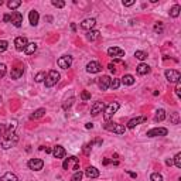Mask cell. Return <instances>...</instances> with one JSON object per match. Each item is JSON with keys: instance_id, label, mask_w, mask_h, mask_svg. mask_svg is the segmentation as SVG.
I'll return each instance as SVG.
<instances>
[{"instance_id": "49", "label": "cell", "mask_w": 181, "mask_h": 181, "mask_svg": "<svg viewBox=\"0 0 181 181\" xmlns=\"http://www.w3.org/2000/svg\"><path fill=\"white\" fill-rule=\"evenodd\" d=\"M108 68L112 71V72H115V65H113V64H109V66H108Z\"/></svg>"}, {"instance_id": "45", "label": "cell", "mask_w": 181, "mask_h": 181, "mask_svg": "<svg viewBox=\"0 0 181 181\" xmlns=\"http://www.w3.org/2000/svg\"><path fill=\"white\" fill-rule=\"evenodd\" d=\"M173 123H174V125H177V123H178V113H177V112H174V113H173Z\"/></svg>"}, {"instance_id": "10", "label": "cell", "mask_w": 181, "mask_h": 181, "mask_svg": "<svg viewBox=\"0 0 181 181\" xmlns=\"http://www.w3.org/2000/svg\"><path fill=\"white\" fill-rule=\"evenodd\" d=\"M10 23L14 27H21V24H23V14L18 13V11H13V13H11Z\"/></svg>"}, {"instance_id": "12", "label": "cell", "mask_w": 181, "mask_h": 181, "mask_svg": "<svg viewBox=\"0 0 181 181\" xmlns=\"http://www.w3.org/2000/svg\"><path fill=\"white\" fill-rule=\"evenodd\" d=\"M86 71L89 74H98L102 71V65L99 62H96V61H90L86 65Z\"/></svg>"}, {"instance_id": "9", "label": "cell", "mask_w": 181, "mask_h": 181, "mask_svg": "<svg viewBox=\"0 0 181 181\" xmlns=\"http://www.w3.org/2000/svg\"><path fill=\"white\" fill-rule=\"evenodd\" d=\"M108 55L112 57V58H115V59H119L120 57L125 55V51H123L122 48H119V47H111V48L108 50Z\"/></svg>"}, {"instance_id": "47", "label": "cell", "mask_w": 181, "mask_h": 181, "mask_svg": "<svg viewBox=\"0 0 181 181\" xmlns=\"http://www.w3.org/2000/svg\"><path fill=\"white\" fill-rule=\"evenodd\" d=\"M10 20H11V14H4V17H3L4 23H10Z\"/></svg>"}, {"instance_id": "23", "label": "cell", "mask_w": 181, "mask_h": 181, "mask_svg": "<svg viewBox=\"0 0 181 181\" xmlns=\"http://www.w3.org/2000/svg\"><path fill=\"white\" fill-rule=\"evenodd\" d=\"M136 70H137V74H139V75H146V74L150 72V66L147 65V64H140Z\"/></svg>"}, {"instance_id": "15", "label": "cell", "mask_w": 181, "mask_h": 181, "mask_svg": "<svg viewBox=\"0 0 181 181\" xmlns=\"http://www.w3.org/2000/svg\"><path fill=\"white\" fill-rule=\"evenodd\" d=\"M95 24H96V20H95V18H85V20L81 23V27L84 28V30L90 31V30L95 27Z\"/></svg>"}, {"instance_id": "53", "label": "cell", "mask_w": 181, "mask_h": 181, "mask_svg": "<svg viewBox=\"0 0 181 181\" xmlns=\"http://www.w3.org/2000/svg\"><path fill=\"white\" fill-rule=\"evenodd\" d=\"M0 102H2V96H0Z\"/></svg>"}, {"instance_id": "42", "label": "cell", "mask_w": 181, "mask_h": 181, "mask_svg": "<svg viewBox=\"0 0 181 181\" xmlns=\"http://www.w3.org/2000/svg\"><path fill=\"white\" fill-rule=\"evenodd\" d=\"M181 84H180V81H178L177 84H175V95H177V96H181Z\"/></svg>"}, {"instance_id": "48", "label": "cell", "mask_w": 181, "mask_h": 181, "mask_svg": "<svg viewBox=\"0 0 181 181\" xmlns=\"http://www.w3.org/2000/svg\"><path fill=\"white\" fill-rule=\"evenodd\" d=\"M136 2L135 0H129V2H123V6H126V7H130V6H133Z\"/></svg>"}, {"instance_id": "36", "label": "cell", "mask_w": 181, "mask_h": 181, "mask_svg": "<svg viewBox=\"0 0 181 181\" xmlns=\"http://www.w3.org/2000/svg\"><path fill=\"white\" fill-rule=\"evenodd\" d=\"M150 180L151 181H163V175L160 173H153V174L150 175Z\"/></svg>"}, {"instance_id": "11", "label": "cell", "mask_w": 181, "mask_h": 181, "mask_svg": "<svg viewBox=\"0 0 181 181\" xmlns=\"http://www.w3.org/2000/svg\"><path fill=\"white\" fill-rule=\"evenodd\" d=\"M71 64H72V57H70V55H64L58 59V66L59 68H62V70L70 68Z\"/></svg>"}, {"instance_id": "5", "label": "cell", "mask_w": 181, "mask_h": 181, "mask_svg": "<svg viewBox=\"0 0 181 181\" xmlns=\"http://www.w3.org/2000/svg\"><path fill=\"white\" fill-rule=\"evenodd\" d=\"M59 81V74L57 72V71H50L48 72V75H47V77H45V86L47 88H52L54 86V85H57V82H58Z\"/></svg>"}, {"instance_id": "17", "label": "cell", "mask_w": 181, "mask_h": 181, "mask_svg": "<svg viewBox=\"0 0 181 181\" xmlns=\"http://www.w3.org/2000/svg\"><path fill=\"white\" fill-rule=\"evenodd\" d=\"M65 154H66V151L62 146H55L52 149V156L55 157V159H64Z\"/></svg>"}, {"instance_id": "18", "label": "cell", "mask_w": 181, "mask_h": 181, "mask_svg": "<svg viewBox=\"0 0 181 181\" xmlns=\"http://www.w3.org/2000/svg\"><path fill=\"white\" fill-rule=\"evenodd\" d=\"M146 122V118L144 116H137V118H133L132 120H129V123H127V127L129 129H135L137 125H140V123Z\"/></svg>"}, {"instance_id": "1", "label": "cell", "mask_w": 181, "mask_h": 181, "mask_svg": "<svg viewBox=\"0 0 181 181\" xmlns=\"http://www.w3.org/2000/svg\"><path fill=\"white\" fill-rule=\"evenodd\" d=\"M17 142H18L17 133L14 132V130H9V132L0 139V146H2V149L7 150V149H11V147L16 146Z\"/></svg>"}, {"instance_id": "43", "label": "cell", "mask_w": 181, "mask_h": 181, "mask_svg": "<svg viewBox=\"0 0 181 181\" xmlns=\"http://www.w3.org/2000/svg\"><path fill=\"white\" fill-rule=\"evenodd\" d=\"M154 31H156V33H161V31H163V24H161V23H157V24L154 26Z\"/></svg>"}, {"instance_id": "30", "label": "cell", "mask_w": 181, "mask_h": 181, "mask_svg": "<svg viewBox=\"0 0 181 181\" xmlns=\"http://www.w3.org/2000/svg\"><path fill=\"white\" fill-rule=\"evenodd\" d=\"M7 6H9V9H11V10H16L17 7L21 6V2L20 0H10V2L7 3Z\"/></svg>"}, {"instance_id": "13", "label": "cell", "mask_w": 181, "mask_h": 181, "mask_svg": "<svg viewBox=\"0 0 181 181\" xmlns=\"http://www.w3.org/2000/svg\"><path fill=\"white\" fill-rule=\"evenodd\" d=\"M111 77H108V75H103V77L98 78V85H99V88H101L102 90H106L109 86H111Z\"/></svg>"}, {"instance_id": "34", "label": "cell", "mask_w": 181, "mask_h": 181, "mask_svg": "<svg viewBox=\"0 0 181 181\" xmlns=\"http://www.w3.org/2000/svg\"><path fill=\"white\" fill-rule=\"evenodd\" d=\"M51 4L54 7H58V9H62L64 6H65V2H62V0H52Z\"/></svg>"}, {"instance_id": "41", "label": "cell", "mask_w": 181, "mask_h": 181, "mask_svg": "<svg viewBox=\"0 0 181 181\" xmlns=\"http://www.w3.org/2000/svg\"><path fill=\"white\" fill-rule=\"evenodd\" d=\"M72 102H74V98H70L68 101H65V103L62 105V108L66 111V109H68V108H70V106H71V105H72Z\"/></svg>"}, {"instance_id": "37", "label": "cell", "mask_w": 181, "mask_h": 181, "mask_svg": "<svg viewBox=\"0 0 181 181\" xmlns=\"http://www.w3.org/2000/svg\"><path fill=\"white\" fill-rule=\"evenodd\" d=\"M34 79H35V82H42V81H45V72H42V71L38 72L37 75H35Z\"/></svg>"}, {"instance_id": "19", "label": "cell", "mask_w": 181, "mask_h": 181, "mask_svg": "<svg viewBox=\"0 0 181 181\" xmlns=\"http://www.w3.org/2000/svg\"><path fill=\"white\" fill-rule=\"evenodd\" d=\"M23 74H24V68H21V66H16V68L11 70L10 77L13 78V79H18V78L23 77Z\"/></svg>"}, {"instance_id": "33", "label": "cell", "mask_w": 181, "mask_h": 181, "mask_svg": "<svg viewBox=\"0 0 181 181\" xmlns=\"http://www.w3.org/2000/svg\"><path fill=\"white\" fill-rule=\"evenodd\" d=\"M173 163L175 164V167L177 168H181V153H177L174 157V160H173Z\"/></svg>"}, {"instance_id": "25", "label": "cell", "mask_w": 181, "mask_h": 181, "mask_svg": "<svg viewBox=\"0 0 181 181\" xmlns=\"http://www.w3.org/2000/svg\"><path fill=\"white\" fill-rule=\"evenodd\" d=\"M0 181H18V178L13 173H6V174H3L0 177Z\"/></svg>"}, {"instance_id": "22", "label": "cell", "mask_w": 181, "mask_h": 181, "mask_svg": "<svg viewBox=\"0 0 181 181\" xmlns=\"http://www.w3.org/2000/svg\"><path fill=\"white\" fill-rule=\"evenodd\" d=\"M120 84H125V85H133L135 84V77L130 75V74H126L120 78Z\"/></svg>"}, {"instance_id": "32", "label": "cell", "mask_w": 181, "mask_h": 181, "mask_svg": "<svg viewBox=\"0 0 181 181\" xmlns=\"http://www.w3.org/2000/svg\"><path fill=\"white\" fill-rule=\"evenodd\" d=\"M120 86V79H118V78H113V79L111 81V86L112 89H118V88Z\"/></svg>"}, {"instance_id": "44", "label": "cell", "mask_w": 181, "mask_h": 181, "mask_svg": "<svg viewBox=\"0 0 181 181\" xmlns=\"http://www.w3.org/2000/svg\"><path fill=\"white\" fill-rule=\"evenodd\" d=\"M4 135H6V126H4V125H0V139H2Z\"/></svg>"}, {"instance_id": "35", "label": "cell", "mask_w": 181, "mask_h": 181, "mask_svg": "<svg viewBox=\"0 0 181 181\" xmlns=\"http://www.w3.org/2000/svg\"><path fill=\"white\" fill-rule=\"evenodd\" d=\"M82 177H84V174H82L81 171H75V174L71 177V181H81Z\"/></svg>"}, {"instance_id": "27", "label": "cell", "mask_w": 181, "mask_h": 181, "mask_svg": "<svg viewBox=\"0 0 181 181\" xmlns=\"http://www.w3.org/2000/svg\"><path fill=\"white\" fill-rule=\"evenodd\" d=\"M99 35H101V33L99 31H96V30H90V31H88L86 38L89 40V41H95V40L99 38Z\"/></svg>"}, {"instance_id": "51", "label": "cell", "mask_w": 181, "mask_h": 181, "mask_svg": "<svg viewBox=\"0 0 181 181\" xmlns=\"http://www.w3.org/2000/svg\"><path fill=\"white\" fill-rule=\"evenodd\" d=\"M127 174L130 175V177H133V178H136L137 175H136V173H130V171H127Z\"/></svg>"}, {"instance_id": "7", "label": "cell", "mask_w": 181, "mask_h": 181, "mask_svg": "<svg viewBox=\"0 0 181 181\" xmlns=\"http://www.w3.org/2000/svg\"><path fill=\"white\" fill-rule=\"evenodd\" d=\"M168 130L166 127H154L147 132V137H161V136H167Z\"/></svg>"}, {"instance_id": "50", "label": "cell", "mask_w": 181, "mask_h": 181, "mask_svg": "<svg viewBox=\"0 0 181 181\" xmlns=\"http://www.w3.org/2000/svg\"><path fill=\"white\" fill-rule=\"evenodd\" d=\"M85 127H86V129H92V127H94V125H92V123H86V125H85Z\"/></svg>"}, {"instance_id": "20", "label": "cell", "mask_w": 181, "mask_h": 181, "mask_svg": "<svg viewBox=\"0 0 181 181\" xmlns=\"http://www.w3.org/2000/svg\"><path fill=\"white\" fill-rule=\"evenodd\" d=\"M38 18H40L38 11H35V10H31V11H30V14H28V20H30V24H31V26H37V24H38Z\"/></svg>"}, {"instance_id": "8", "label": "cell", "mask_w": 181, "mask_h": 181, "mask_svg": "<svg viewBox=\"0 0 181 181\" xmlns=\"http://www.w3.org/2000/svg\"><path fill=\"white\" fill-rule=\"evenodd\" d=\"M28 167H30V170L40 171L44 167V161H42L41 159H31V160L28 161Z\"/></svg>"}, {"instance_id": "40", "label": "cell", "mask_w": 181, "mask_h": 181, "mask_svg": "<svg viewBox=\"0 0 181 181\" xmlns=\"http://www.w3.org/2000/svg\"><path fill=\"white\" fill-rule=\"evenodd\" d=\"M81 98H82V101H89L90 99V94L88 90H84L82 94H81Z\"/></svg>"}, {"instance_id": "29", "label": "cell", "mask_w": 181, "mask_h": 181, "mask_svg": "<svg viewBox=\"0 0 181 181\" xmlns=\"http://www.w3.org/2000/svg\"><path fill=\"white\" fill-rule=\"evenodd\" d=\"M180 11H181L180 4H174V6L170 9V16L175 18V17H178V16H180Z\"/></svg>"}, {"instance_id": "38", "label": "cell", "mask_w": 181, "mask_h": 181, "mask_svg": "<svg viewBox=\"0 0 181 181\" xmlns=\"http://www.w3.org/2000/svg\"><path fill=\"white\" fill-rule=\"evenodd\" d=\"M7 47H9V42L6 40H0V52H4L7 50Z\"/></svg>"}, {"instance_id": "21", "label": "cell", "mask_w": 181, "mask_h": 181, "mask_svg": "<svg viewBox=\"0 0 181 181\" xmlns=\"http://www.w3.org/2000/svg\"><path fill=\"white\" fill-rule=\"evenodd\" d=\"M85 175H86L88 178H98L99 177V170L95 167H88L86 170H85Z\"/></svg>"}, {"instance_id": "28", "label": "cell", "mask_w": 181, "mask_h": 181, "mask_svg": "<svg viewBox=\"0 0 181 181\" xmlns=\"http://www.w3.org/2000/svg\"><path fill=\"white\" fill-rule=\"evenodd\" d=\"M164 119H166V111H164V109H159V111L156 112L154 120H156V122H163Z\"/></svg>"}, {"instance_id": "26", "label": "cell", "mask_w": 181, "mask_h": 181, "mask_svg": "<svg viewBox=\"0 0 181 181\" xmlns=\"http://www.w3.org/2000/svg\"><path fill=\"white\" fill-rule=\"evenodd\" d=\"M35 51H37V44H35V42H28L26 50H24V52L27 54V55H31V54H34Z\"/></svg>"}, {"instance_id": "39", "label": "cell", "mask_w": 181, "mask_h": 181, "mask_svg": "<svg viewBox=\"0 0 181 181\" xmlns=\"http://www.w3.org/2000/svg\"><path fill=\"white\" fill-rule=\"evenodd\" d=\"M7 72V66L4 64H0V78H3Z\"/></svg>"}, {"instance_id": "31", "label": "cell", "mask_w": 181, "mask_h": 181, "mask_svg": "<svg viewBox=\"0 0 181 181\" xmlns=\"http://www.w3.org/2000/svg\"><path fill=\"white\" fill-rule=\"evenodd\" d=\"M135 57L137 59H140V61H144V59L147 58V54L144 51H136L135 52Z\"/></svg>"}, {"instance_id": "16", "label": "cell", "mask_w": 181, "mask_h": 181, "mask_svg": "<svg viewBox=\"0 0 181 181\" xmlns=\"http://www.w3.org/2000/svg\"><path fill=\"white\" fill-rule=\"evenodd\" d=\"M105 109V105L102 103V102H95L94 106L90 108V115L92 116H96L99 115V113H102V111Z\"/></svg>"}, {"instance_id": "14", "label": "cell", "mask_w": 181, "mask_h": 181, "mask_svg": "<svg viewBox=\"0 0 181 181\" xmlns=\"http://www.w3.org/2000/svg\"><path fill=\"white\" fill-rule=\"evenodd\" d=\"M27 44H28V41L26 37H17V38L14 40V45H16V50H17V51H24Z\"/></svg>"}, {"instance_id": "2", "label": "cell", "mask_w": 181, "mask_h": 181, "mask_svg": "<svg viewBox=\"0 0 181 181\" xmlns=\"http://www.w3.org/2000/svg\"><path fill=\"white\" fill-rule=\"evenodd\" d=\"M118 111H119V103H118V102H112V103H109L108 106H105V109H103L105 120H106V122H109V120L113 118V115H115Z\"/></svg>"}, {"instance_id": "24", "label": "cell", "mask_w": 181, "mask_h": 181, "mask_svg": "<svg viewBox=\"0 0 181 181\" xmlns=\"http://www.w3.org/2000/svg\"><path fill=\"white\" fill-rule=\"evenodd\" d=\"M44 115H45V109H44V108H40V109H37V111H34V112H33V113H31V116H30V119L35 120V119L42 118Z\"/></svg>"}, {"instance_id": "4", "label": "cell", "mask_w": 181, "mask_h": 181, "mask_svg": "<svg viewBox=\"0 0 181 181\" xmlns=\"http://www.w3.org/2000/svg\"><path fill=\"white\" fill-rule=\"evenodd\" d=\"M62 167H64V170H75V171H78V168H79V160H78L75 156L68 157V159L64 160Z\"/></svg>"}, {"instance_id": "3", "label": "cell", "mask_w": 181, "mask_h": 181, "mask_svg": "<svg viewBox=\"0 0 181 181\" xmlns=\"http://www.w3.org/2000/svg\"><path fill=\"white\" fill-rule=\"evenodd\" d=\"M103 129L109 130V132H113L116 135H123L126 132V127L123 125H119V123H115V122H106L103 125Z\"/></svg>"}, {"instance_id": "46", "label": "cell", "mask_w": 181, "mask_h": 181, "mask_svg": "<svg viewBox=\"0 0 181 181\" xmlns=\"http://www.w3.org/2000/svg\"><path fill=\"white\" fill-rule=\"evenodd\" d=\"M89 150H90V146H89V143H88V144L84 146V153L86 154V156H89Z\"/></svg>"}, {"instance_id": "52", "label": "cell", "mask_w": 181, "mask_h": 181, "mask_svg": "<svg viewBox=\"0 0 181 181\" xmlns=\"http://www.w3.org/2000/svg\"><path fill=\"white\" fill-rule=\"evenodd\" d=\"M166 164H167V166H171V164H173V160H171V159H168V160H166Z\"/></svg>"}, {"instance_id": "6", "label": "cell", "mask_w": 181, "mask_h": 181, "mask_svg": "<svg viewBox=\"0 0 181 181\" xmlns=\"http://www.w3.org/2000/svg\"><path fill=\"white\" fill-rule=\"evenodd\" d=\"M180 77H181V74L178 72L177 70H167L166 71V78H167V81L171 82V84H177L178 81H180Z\"/></svg>"}]
</instances>
